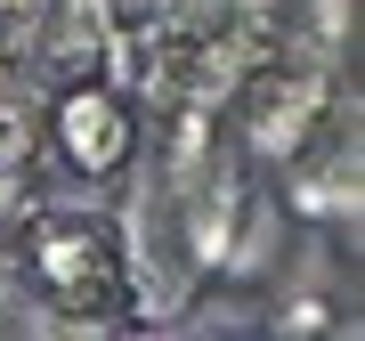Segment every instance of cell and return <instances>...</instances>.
<instances>
[{
  "label": "cell",
  "mask_w": 365,
  "mask_h": 341,
  "mask_svg": "<svg viewBox=\"0 0 365 341\" xmlns=\"http://www.w3.org/2000/svg\"><path fill=\"white\" fill-rule=\"evenodd\" d=\"M333 122V66L309 49L292 57H252L227 90V138L252 163H292L300 146Z\"/></svg>",
  "instance_id": "obj_2"
},
{
  "label": "cell",
  "mask_w": 365,
  "mask_h": 341,
  "mask_svg": "<svg viewBox=\"0 0 365 341\" xmlns=\"http://www.w3.org/2000/svg\"><path fill=\"white\" fill-rule=\"evenodd\" d=\"M41 131H49V146L66 155L73 179H122L130 155H138V114L106 73L98 81H66L49 98V114H41Z\"/></svg>",
  "instance_id": "obj_3"
},
{
  "label": "cell",
  "mask_w": 365,
  "mask_h": 341,
  "mask_svg": "<svg viewBox=\"0 0 365 341\" xmlns=\"http://www.w3.org/2000/svg\"><path fill=\"white\" fill-rule=\"evenodd\" d=\"M16 276L57 325H130L138 317V260L122 220L90 203H16Z\"/></svg>",
  "instance_id": "obj_1"
},
{
  "label": "cell",
  "mask_w": 365,
  "mask_h": 341,
  "mask_svg": "<svg viewBox=\"0 0 365 341\" xmlns=\"http://www.w3.org/2000/svg\"><path fill=\"white\" fill-rule=\"evenodd\" d=\"M41 146V106H33V81L16 66V49H0V179H25Z\"/></svg>",
  "instance_id": "obj_4"
}]
</instances>
